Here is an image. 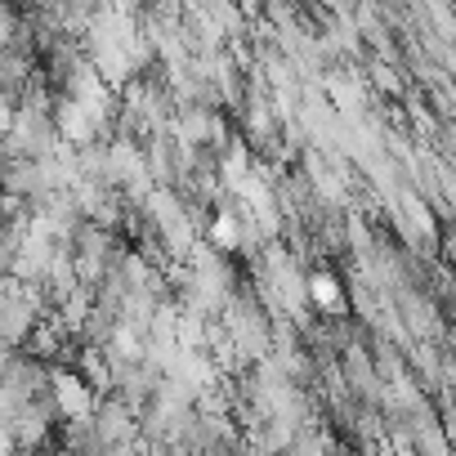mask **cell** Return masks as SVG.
Instances as JSON below:
<instances>
[{"instance_id":"1","label":"cell","mask_w":456,"mask_h":456,"mask_svg":"<svg viewBox=\"0 0 456 456\" xmlns=\"http://www.w3.org/2000/svg\"><path fill=\"white\" fill-rule=\"evenodd\" d=\"M50 398H54L63 420H90L99 411V403H103V394L81 376L77 362H54L50 367Z\"/></svg>"},{"instance_id":"2","label":"cell","mask_w":456,"mask_h":456,"mask_svg":"<svg viewBox=\"0 0 456 456\" xmlns=\"http://www.w3.org/2000/svg\"><path fill=\"white\" fill-rule=\"evenodd\" d=\"M309 309L318 318H349V291L340 287V278L331 269L309 273Z\"/></svg>"},{"instance_id":"3","label":"cell","mask_w":456,"mask_h":456,"mask_svg":"<svg viewBox=\"0 0 456 456\" xmlns=\"http://www.w3.org/2000/svg\"><path fill=\"white\" fill-rule=\"evenodd\" d=\"M443 336H447V349L456 354V309L447 314V331H443Z\"/></svg>"}]
</instances>
